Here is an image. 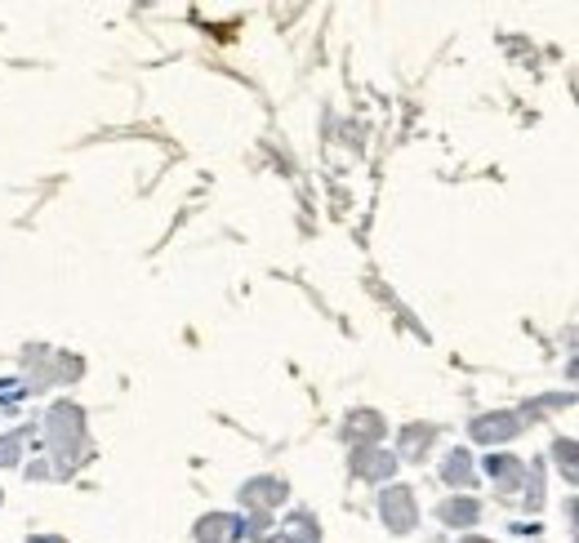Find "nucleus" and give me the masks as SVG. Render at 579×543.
<instances>
[{
  "label": "nucleus",
  "instance_id": "0eeeda50",
  "mask_svg": "<svg viewBox=\"0 0 579 543\" xmlns=\"http://www.w3.org/2000/svg\"><path fill=\"white\" fill-rule=\"evenodd\" d=\"M281 494H285L281 481H272V485H250V490H245V499H281Z\"/></svg>",
  "mask_w": 579,
  "mask_h": 543
},
{
  "label": "nucleus",
  "instance_id": "39448f33",
  "mask_svg": "<svg viewBox=\"0 0 579 543\" xmlns=\"http://www.w3.org/2000/svg\"><path fill=\"white\" fill-rule=\"evenodd\" d=\"M557 463L566 468V476H570V481H579V445L561 441V445H557Z\"/></svg>",
  "mask_w": 579,
  "mask_h": 543
},
{
  "label": "nucleus",
  "instance_id": "20e7f679",
  "mask_svg": "<svg viewBox=\"0 0 579 543\" xmlns=\"http://www.w3.org/2000/svg\"><path fill=\"white\" fill-rule=\"evenodd\" d=\"M406 508H410V494H406V490H393V494L384 499V512H393V525H397V530H406V525H410Z\"/></svg>",
  "mask_w": 579,
  "mask_h": 543
},
{
  "label": "nucleus",
  "instance_id": "9d476101",
  "mask_svg": "<svg viewBox=\"0 0 579 543\" xmlns=\"http://www.w3.org/2000/svg\"><path fill=\"white\" fill-rule=\"evenodd\" d=\"M36 543H59V539H36Z\"/></svg>",
  "mask_w": 579,
  "mask_h": 543
},
{
  "label": "nucleus",
  "instance_id": "423d86ee",
  "mask_svg": "<svg viewBox=\"0 0 579 543\" xmlns=\"http://www.w3.org/2000/svg\"><path fill=\"white\" fill-rule=\"evenodd\" d=\"M446 481H455V485L472 481V476H468V454H450V463H446Z\"/></svg>",
  "mask_w": 579,
  "mask_h": 543
},
{
  "label": "nucleus",
  "instance_id": "9b49d317",
  "mask_svg": "<svg viewBox=\"0 0 579 543\" xmlns=\"http://www.w3.org/2000/svg\"><path fill=\"white\" fill-rule=\"evenodd\" d=\"M468 543H486V539H468Z\"/></svg>",
  "mask_w": 579,
  "mask_h": 543
},
{
  "label": "nucleus",
  "instance_id": "7ed1b4c3",
  "mask_svg": "<svg viewBox=\"0 0 579 543\" xmlns=\"http://www.w3.org/2000/svg\"><path fill=\"white\" fill-rule=\"evenodd\" d=\"M441 516H446L450 525H472V521H477V503H472V499H455V503L441 508Z\"/></svg>",
  "mask_w": 579,
  "mask_h": 543
},
{
  "label": "nucleus",
  "instance_id": "6e6552de",
  "mask_svg": "<svg viewBox=\"0 0 579 543\" xmlns=\"http://www.w3.org/2000/svg\"><path fill=\"white\" fill-rule=\"evenodd\" d=\"M290 539H295V543H317V534H313V525L299 516V521H290Z\"/></svg>",
  "mask_w": 579,
  "mask_h": 543
},
{
  "label": "nucleus",
  "instance_id": "f03ea898",
  "mask_svg": "<svg viewBox=\"0 0 579 543\" xmlns=\"http://www.w3.org/2000/svg\"><path fill=\"white\" fill-rule=\"evenodd\" d=\"M517 432V414H486L472 423V437L477 441H508Z\"/></svg>",
  "mask_w": 579,
  "mask_h": 543
},
{
  "label": "nucleus",
  "instance_id": "1a4fd4ad",
  "mask_svg": "<svg viewBox=\"0 0 579 543\" xmlns=\"http://www.w3.org/2000/svg\"><path fill=\"white\" fill-rule=\"evenodd\" d=\"M570 374H575V379H579V361H575V366H570Z\"/></svg>",
  "mask_w": 579,
  "mask_h": 543
},
{
  "label": "nucleus",
  "instance_id": "f257e3e1",
  "mask_svg": "<svg viewBox=\"0 0 579 543\" xmlns=\"http://www.w3.org/2000/svg\"><path fill=\"white\" fill-rule=\"evenodd\" d=\"M236 534H241V516H232V512L210 516V521L196 525V539H201V543H232Z\"/></svg>",
  "mask_w": 579,
  "mask_h": 543
}]
</instances>
